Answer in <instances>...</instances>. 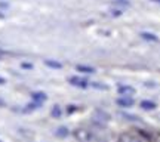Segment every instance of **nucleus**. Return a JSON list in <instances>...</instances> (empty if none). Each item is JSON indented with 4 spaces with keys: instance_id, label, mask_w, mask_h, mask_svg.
<instances>
[{
    "instance_id": "nucleus-9",
    "label": "nucleus",
    "mask_w": 160,
    "mask_h": 142,
    "mask_svg": "<svg viewBox=\"0 0 160 142\" xmlns=\"http://www.w3.org/2000/svg\"><path fill=\"white\" fill-rule=\"evenodd\" d=\"M141 37H142L144 40H148V42H157V40H159L156 34H153V33H145V31L141 33Z\"/></svg>"
},
{
    "instance_id": "nucleus-13",
    "label": "nucleus",
    "mask_w": 160,
    "mask_h": 142,
    "mask_svg": "<svg viewBox=\"0 0 160 142\" xmlns=\"http://www.w3.org/2000/svg\"><path fill=\"white\" fill-rule=\"evenodd\" d=\"M114 5H122V6H129L128 0H114Z\"/></svg>"
},
{
    "instance_id": "nucleus-7",
    "label": "nucleus",
    "mask_w": 160,
    "mask_h": 142,
    "mask_svg": "<svg viewBox=\"0 0 160 142\" xmlns=\"http://www.w3.org/2000/svg\"><path fill=\"white\" fill-rule=\"evenodd\" d=\"M139 107L142 108V110H147V111H151V110H154L157 105H156V102H153V101H141V104H139Z\"/></svg>"
},
{
    "instance_id": "nucleus-11",
    "label": "nucleus",
    "mask_w": 160,
    "mask_h": 142,
    "mask_svg": "<svg viewBox=\"0 0 160 142\" xmlns=\"http://www.w3.org/2000/svg\"><path fill=\"white\" fill-rule=\"evenodd\" d=\"M61 113H62V111H61V108L58 107V105H55V107L52 108V117L59 119V117H61Z\"/></svg>"
},
{
    "instance_id": "nucleus-18",
    "label": "nucleus",
    "mask_w": 160,
    "mask_h": 142,
    "mask_svg": "<svg viewBox=\"0 0 160 142\" xmlns=\"http://www.w3.org/2000/svg\"><path fill=\"white\" fill-rule=\"evenodd\" d=\"M154 142H160V133H159V135H156V139H154Z\"/></svg>"
},
{
    "instance_id": "nucleus-3",
    "label": "nucleus",
    "mask_w": 160,
    "mask_h": 142,
    "mask_svg": "<svg viewBox=\"0 0 160 142\" xmlns=\"http://www.w3.org/2000/svg\"><path fill=\"white\" fill-rule=\"evenodd\" d=\"M117 92H119V95H122V96H132V95H135V87L123 85L117 87Z\"/></svg>"
},
{
    "instance_id": "nucleus-14",
    "label": "nucleus",
    "mask_w": 160,
    "mask_h": 142,
    "mask_svg": "<svg viewBox=\"0 0 160 142\" xmlns=\"http://www.w3.org/2000/svg\"><path fill=\"white\" fill-rule=\"evenodd\" d=\"M74 111H77V107H76V105H70L68 110H67V113H68V114L74 113Z\"/></svg>"
},
{
    "instance_id": "nucleus-2",
    "label": "nucleus",
    "mask_w": 160,
    "mask_h": 142,
    "mask_svg": "<svg viewBox=\"0 0 160 142\" xmlns=\"http://www.w3.org/2000/svg\"><path fill=\"white\" fill-rule=\"evenodd\" d=\"M117 142H144L139 136H135L132 133H122L117 139Z\"/></svg>"
},
{
    "instance_id": "nucleus-16",
    "label": "nucleus",
    "mask_w": 160,
    "mask_h": 142,
    "mask_svg": "<svg viewBox=\"0 0 160 142\" xmlns=\"http://www.w3.org/2000/svg\"><path fill=\"white\" fill-rule=\"evenodd\" d=\"M22 68L31 70V68H33V65H31V64H25V62H24V64H22Z\"/></svg>"
},
{
    "instance_id": "nucleus-5",
    "label": "nucleus",
    "mask_w": 160,
    "mask_h": 142,
    "mask_svg": "<svg viewBox=\"0 0 160 142\" xmlns=\"http://www.w3.org/2000/svg\"><path fill=\"white\" fill-rule=\"evenodd\" d=\"M70 83L76 87H82V89H86L88 86H89V81H86L83 79H79V77H71L70 79Z\"/></svg>"
},
{
    "instance_id": "nucleus-20",
    "label": "nucleus",
    "mask_w": 160,
    "mask_h": 142,
    "mask_svg": "<svg viewBox=\"0 0 160 142\" xmlns=\"http://www.w3.org/2000/svg\"><path fill=\"white\" fill-rule=\"evenodd\" d=\"M151 2H156V3H160V0H151Z\"/></svg>"
},
{
    "instance_id": "nucleus-6",
    "label": "nucleus",
    "mask_w": 160,
    "mask_h": 142,
    "mask_svg": "<svg viewBox=\"0 0 160 142\" xmlns=\"http://www.w3.org/2000/svg\"><path fill=\"white\" fill-rule=\"evenodd\" d=\"M31 98H33L34 102L42 104V102H45L48 96H46V93H43V92H34V93H31Z\"/></svg>"
},
{
    "instance_id": "nucleus-15",
    "label": "nucleus",
    "mask_w": 160,
    "mask_h": 142,
    "mask_svg": "<svg viewBox=\"0 0 160 142\" xmlns=\"http://www.w3.org/2000/svg\"><path fill=\"white\" fill-rule=\"evenodd\" d=\"M138 133H139V135H141V136H142V138H147V139H151V135H148V133H145V132H144V130H139V132H138Z\"/></svg>"
},
{
    "instance_id": "nucleus-10",
    "label": "nucleus",
    "mask_w": 160,
    "mask_h": 142,
    "mask_svg": "<svg viewBox=\"0 0 160 142\" xmlns=\"http://www.w3.org/2000/svg\"><path fill=\"white\" fill-rule=\"evenodd\" d=\"M45 64L48 65V67H51V68H57V70H59V68H62V64H59V62H57V61H45Z\"/></svg>"
},
{
    "instance_id": "nucleus-17",
    "label": "nucleus",
    "mask_w": 160,
    "mask_h": 142,
    "mask_svg": "<svg viewBox=\"0 0 160 142\" xmlns=\"http://www.w3.org/2000/svg\"><path fill=\"white\" fill-rule=\"evenodd\" d=\"M113 15L119 17V15H122V11H113Z\"/></svg>"
},
{
    "instance_id": "nucleus-19",
    "label": "nucleus",
    "mask_w": 160,
    "mask_h": 142,
    "mask_svg": "<svg viewBox=\"0 0 160 142\" xmlns=\"http://www.w3.org/2000/svg\"><path fill=\"white\" fill-rule=\"evenodd\" d=\"M0 85H5V79L3 77H0Z\"/></svg>"
},
{
    "instance_id": "nucleus-8",
    "label": "nucleus",
    "mask_w": 160,
    "mask_h": 142,
    "mask_svg": "<svg viewBox=\"0 0 160 142\" xmlns=\"http://www.w3.org/2000/svg\"><path fill=\"white\" fill-rule=\"evenodd\" d=\"M76 70H77V71H82V73H85V74L95 73V68H92V67H86V65H77Z\"/></svg>"
},
{
    "instance_id": "nucleus-1",
    "label": "nucleus",
    "mask_w": 160,
    "mask_h": 142,
    "mask_svg": "<svg viewBox=\"0 0 160 142\" xmlns=\"http://www.w3.org/2000/svg\"><path fill=\"white\" fill-rule=\"evenodd\" d=\"M73 135H74V138L79 142H89L92 139L91 130H88V129H85V127H79V129H76Z\"/></svg>"
},
{
    "instance_id": "nucleus-21",
    "label": "nucleus",
    "mask_w": 160,
    "mask_h": 142,
    "mask_svg": "<svg viewBox=\"0 0 160 142\" xmlns=\"http://www.w3.org/2000/svg\"><path fill=\"white\" fill-rule=\"evenodd\" d=\"M0 53H2V52H0Z\"/></svg>"
},
{
    "instance_id": "nucleus-12",
    "label": "nucleus",
    "mask_w": 160,
    "mask_h": 142,
    "mask_svg": "<svg viewBox=\"0 0 160 142\" xmlns=\"http://www.w3.org/2000/svg\"><path fill=\"white\" fill-rule=\"evenodd\" d=\"M57 135L58 136H61V138L67 136V135H68V129H67V127H59V129L57 130Z\"/></svg>"
},
{
    "instance_id": "nucleus-4",
    "label": "nucleus",
    "mask_w": 160,
    "mask_h": 142,
    "mask_svg": "<svg viewBox=\"0 0 160 142\" xmlns=\"http://www.w3.org/2000/svg\"><path fill=\"white\" fill-rule=\"evenodd\" d=\"M116 104H117L119 107H122V108H129V107L133 105V99H132L131 96H122V98H119V99L116 101Z\"/></svg>"
}]
</instances>
